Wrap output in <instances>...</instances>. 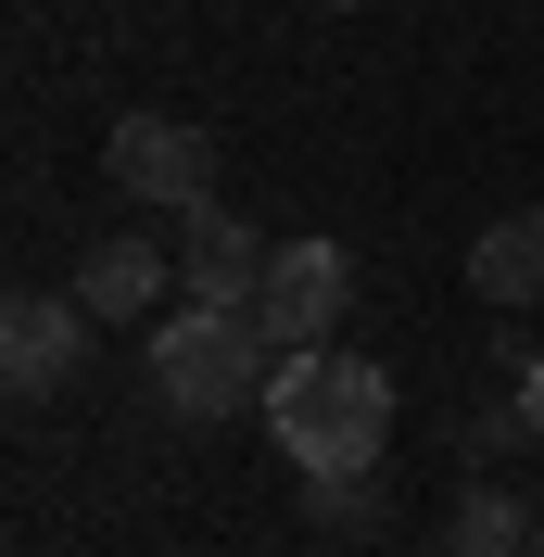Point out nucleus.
I'll list each match as a JSON object with an SVG mask.
<instances>
[{"label": "nucleus", "mask_w": 544, "mask_h": 557, "mask_svg": "<svg viewBox=\"0 0 544 557\" xmlns=\"http://www.w3.org/2000/svg\"><path fill=\"white\" fill-rule=\"evenodd\" d=\"M267 431H279V456H292L305 482L380 469V444H393V381H380L368 355H342V343H292L267 368Z\"/></svg>", "instance_id": "nucleus-1"}, {"label": "nucleus", "mask_w": 544, "mask_h": 557, "mask_svg": "<svg viewBox=\"0 0 544 557\" xmlns=\"http://www.w3.org/2000/svg\"><path fill=\"white\" fill-rule=\"evenodd\" d=\"M267 368H279V343H267V317H254V305H177L165 330H152V393H165L190 431L267 406Z\"/></svg>", "instance_id": "nucleus-2"}, {"label": "nucleus", "mask_w": 544, "mask_h": 557, "mask_svg": "<svg viewBox=\"0 0 544 557\" xmlns=\"http://www.w3.org/2000/svg\"><path fill=\"white\" fill-rule=\"evenodd\" d=\"M102 177L127 190V203H165V215H190V203H215V139H203V127H177V114H114V139H102Z\"/></svg>", "instance_id": "nucleus-3"}, {"label": "nucleus", "mask_w": 544, "mask_h": 557, "mask_svg": "<svg viewBox=\"0 0 544 557\" xmlns=\"http://www.w3.org/2000/svg\"><path fill=\"white\" fill-rule=\"evenodd\" d=\"M342 305H355V253H342V242H279V253H267L254 317H267V343H279V355H292V343H330Z\"/></svg>", "instance_id": "nucleus-4"}, {"label": "nucleus", "mask_w": 544, "mask_h": 557, "mask_svg": "<svg viewBox=\"0 0 544 557\" xmlns=\"http://www.w3.org/2000/svg\"><path fill=\"white\" fill-rule=\"evenodd\" d=\"M89 330H102V317L76 305V292H13V317H0V381L26 393H64L76 368H89Z\"/></svg>", "instance_id": "nucleus-5"}, {"label": "nucleus", "mask_w": 544, "mask_h": 557, "mask_svg": "<svg viewBox=\"0 0 544 557\" xmlns=\"http://www.w3.org/2000/svg\"><path fill=\"white\" fill-rule=\"evenodd\" d=\"M267 253L279 242H254L228 203H190V215H177V278H190V305H254V292H267Z\"/></svg>", "instance_id": "nucleus-6"}, {"label": "nucleus", "mask_w": 544, "mask_h": 557, "mask_svg": "<svg viewBox=\"0 0 544 557\" xmlns=\"http://www.w3.org/2000/svg\"><path fill=\"white\" fill-rule=\"evenodd\" d=\"M76 305L102 317V330H127V317L165 305V242H139V228H114V242L76 253Z\"/></svg>", "instance_id": "nucleus-7"}, {"label": "nucleus", "mask_w": 544, "mask_h": 557, "mask_svg": "<svg viewBox=\"0 0 544 557\" xmlns=\"http://www.w3.org/2000/svg\"><path fill=\"white\" fill-rule=\"evenodd\" d=\"M469 292L481 305H544V203L494 215V228L469 242Z\"/></svg>", "instance_id": "nucleus-8"}, {"label": "nucleus", "mask_w": 544, "mask_h": 557, "mask_svg": "<svg viewBox=\"0 0 544 557\" xmlns=\"http://www.w3.org/2000/svg\"><path fill=\"white\" fill-rule=\"evenodd\" d=\"M443 545H481V557H532V507H519L507 482H469L456 494V532Z\"/></svg>", "instance_id": "nucleus-9"}, {"label": "nucleus", "mask_w": 544, "mask_h": 557, "mask_svg": "<svg viewBox=\"0 0 544 557\" xmlns=\"http://www.w3.org/2000/svg\"><path fill=\"white\" fill-rule=\"evenodd\" d=\"M305 520H317V532H342V545H355V532H380V469H342V482H305Z\"/></svg>", "instance_id": "nucleus-10"}, {"label": "nucleus", "mask_w": 544, "mask_h": 557, "mask_svg": "<svg viewBox=\"0 0 544 557\" xmlns=\"http://www.w3.org/2000/svg\"><path fill=\"white\" fill-rule=\"evenodd\" d=\"M519 431L544 444V355H519Z\"/></svg>", "instance_id": "nucleus-11"}, {"label": "nucleus", "mask_w": 544, "mask_h": 557, "mask_svg": "<svg viewBox=\"0 0 544 557\" xmlns=\"http://www.w3.org/2000/svg\"><path fill=\"white\" fill-rule=\"evenodd\" d=\"M443 557H481V545H443Z\"/></svg>", "instance_id": "nucleus-12"}, {"label": "nucleus", "mask_w": 544, "mask_h": 557, "mask_svg": "<svg viewBox=\"0 0 544 557\" xmlns=\"http://www.w3.org/2000/svg\"><path fill=\"white\" fill-rule=\"evenodd\" d=\"M330 13H355V0H330Z\"/></svg>", "instance_id": "nucleus-13"}, {"label": "nucleus", "mask_w": 544, "mask_h": 557, "mask_svg": "<svg viewBox=\"0 0 544 557\" xmlns=\"http://www.w3.org/2000/svg\"><path fill=\"white\" fill-rule=\"evenodd\" d=\"M532 557H544V532H532Z\"/></svg>", "instance_id": "nucleus-14"}]
</instances>
